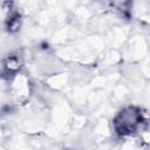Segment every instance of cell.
<instances>
[{
    "label": "cell",
    "instance_id": "1",
    "mask_svg": "<svg viewBox=\"0 0 150 150\" xmlns=\"http://www.w3.org/2000/svg\"><path fill=\"white\" fill-rule=\"evenodd\" d=\"M142 120L141 111L135 107H129L117 115L114 121V125L120 135H130L137 130Z\"/></svg>",
    "mask_w": 150,
    "mask_h": 150
},
{
    "label": "cell",
    "instance_id": "2",
    "mask_svg": "<svg viewBox=\"0 0 150 150\" xmlns=\"http://www.w3.org/2000/svg\"><path fill=\"white\" fill-rule=\"evenodd\" d=\"M20 67V62H19V59L15 57V56H9L5 63V68L8 69V71H15L18 70Z\"/></svg>",
    "mask_w": 150,
    "mask_h": 150
},
{
    "label": "cell",
    "instance_id": "3",
    "mask_svg": "<svg viewBox=\"0 0 150 150\" xmlns=\"http://www.w3.org/2000/svg\"><path fill=\"white\" fill-rule=\"evenodd\" d=\"M20 27V15L18 13L13 14L8 21V30L9 32H14Z\"/></svg>",
    "mask_w": 150,
    "mask_h": 150
}]
</instances>
